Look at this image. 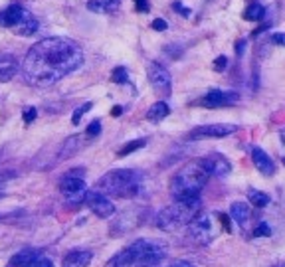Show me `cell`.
Segmentation results:
<instances>
[{
	"label": "cell",
	"instance_id": "cell-1",
	"mask_svg": "<svg viewBox=\"0 0 285 267\" xmlns=\"http://www.w3.org/2000/svg\"><path fill=\"white\" fill-rule=\"evenodd\" d=\"M83 63L81 48L69 38H46L30 48L22 63L24 77L40 87L54 85Z\"/></svg>",
	"mask_w": 285,
	"mask_h": 267
},
{
	"label": "cell",
	"instance_id": "cell-2",
	"mask_svg": "<svg viewBox=\"0 0 285 267\" xmlns=\"http://www.w3.org/2000/svg\"><path fill=\"white\" fill-rule=\"evenodd\" d=\"M208 182V172L202 166L200 159L186 162L171 180V192L174 200H190L200 198L202 188Z\"/></svg>",
	"mask_w": 285,
	"mask_h": 267
},
{
	"label": "cell",
	"instance_id": "cell-3",
	"mask_svg": "<svg viewBox=\"0 0 285 267\" xmlns=\"http://www.w3.org/2000/svg\"><path fill=\"white\" fill-rule=\"evenodd\" d=\"M141 174L133 168H117L99 178L95 184V190L105 194V196H115V198H133L139 194L141 186Z\"/></svg>",
	"mask_w": 285,
	"mask_h": 267
},
{
	"label": "cell",
	"instance_id": "cell-4",
	"mask_svg": "<svg viewBox=\"0 0 285 267\" xmlns=\"http://www.w3.org/2000/svg\"><path fill=\"white\" fill-rule=\"evenodd\" d=\"M200 214V198L190 200H174L157 216V226L163 230H176L180 226H188Z\"/></svg>",
	"mask_w": 285,
	"mask_h": 267
},
{
	"label": "cell",
	"instance_id": "cell-5",
	"mask_svg": "<svg viewBox=\"0 0 285 267\" xmlns=\"http://www.w3.org/2000/svg\"><path fill=\"white\" fill-rule=\"evenodd\" d=\"M83 170L75 168V170H69L61 180H59V190L61 194L65 196V200L69 204H81L85 200V194H87V188H85V182H83Z\"/></svg>",
	"mask_w": 285,
	"mask_h": 267
},
{
	"label": "cell",
	"instance_id": "cell-6",
	"mask_svg": "<svg viewBox=\"0 0 285 267\" xmlns=\"http://www.w3.org/2000/svg\"><path fill=\"white\" fill-rule=\"evenodd\" d=\"M147 75H149V81H151L153 89H155L159 95H165V97H169V95H171L172 79H171L169 69H167L165 65H161V63H157V61L149 63V67H147Z\"/></svg>",
	"mask_w": 285,
	"mask_h": 267
},
{
	"label": "cell",
	"instance_id": "cell-7",
	"mask_svg": "<svg viewBox=\"0 0 285 267\" xmlns=\"http://www.w3.org/2000/svg\"><path fill=\"white\" fill-rule=\"evenodd\" d=\"M83 204L99 218H111L115 214V206L113 202L109 200V196H105V194H101L97 190H87Z\"/></svg>",
	"mask_w": 285,
	"mask_h": 267
},
{
	"label": "cell",
	"instance_id": "cell-8",
	"mask_svg": "<svg viewBox=\"0 0 285 267\" xmlns=\"http://www.w3.org/2000/svg\"><path fill=\"white\" fill-rule=\"evenodd\" d=\"M238 127L236 125H228V123H218V125H204V127H196L188 139L190 141H200V139H222L228 137L232 133H236Z\"/></svg>",
	"mask_w": 285,
	"mask_h": 267
},
{
	"label": "cell",
	"instance_id": "cell-9",
	"mask_svg": "<svg viewBox=\"0 0 285 267\" xmlns=\"http://www.w3.org/2000/svg\"><path fill=\"white\" fill-rule=\"evenodd\" d=\"M167 258V250L159 244H145L141 254L137 256V262L133 267H159Z\"/></svg>",
	"mask_w": 285,
	"mask_h": 267
},
{
	"label": "cell",
	"instance_id": "cell-10",
	"mask_svg": "<svg viewBox=\"0 0 285 267\" xmlns=\"http://www.w3.org/2000/svg\"><path fill=\"white\" fill-rule=\"evenodd\" d=\"M212 224L208 218H194L190 224H188V240L198 244V246H206L212 242Z\"/></svg>",
	"mask_w": 285,
	"mask_h": 267
},
{
	"label": "cell",
	"instance_id": "cell-11",
	"mask_svg": "<svg viewBox=\"0 0 285 267\" xmlns=\"http://www.w3.org/2000/svg\"><path fill=\"white\" fill-rule=\"evenodd\" d=\"M147 240H137L135 244H131L129 248L121 250L119 254H115L113 258L105 264V267H133L137 262V256L141 254V250L145 248Z\"/></svg>",
	"mask_w": 285,
	"mask_h": 267
},
{
	"label": "cell",
	"instance_id": "cell-12",
	"mask_svg": "<svg viewBox=\"0 0 285 267\" xmlns=\"http://www.w3.org/2000/svg\"><path fill=\"white\" fill-rule=\"evenodd\" d=\"M202 162V166L206 168V172L208 174H216V176H228L230 172H232V164H230V160L224 157V155H220V153H210V155H206L204 159H200Z\"/></svg>",
	"mask_w": 285,
	"mask_h": 267
},
{
	"label": "cell",
	"instance_id": "cell-13",
	"mask_svg": "<svg viewBox=\"0 0 285 267\" xmlns=\"http://www.w3.org/2000/svg\"><path fill=\"white\" fill-rule=\"evenodd\" d=\"M236 101H238V93L214 89V91H208L198 103L204 107H226V105H234Z\"/></svg>",
	"mask_w": 285,
	"mask_h": 267
},
{
	"label": "cell",
	"instance_id": "cell-14",
	"mask_svg": "<svg viewBox=\"0 0 285 267\" xmlns=\"http://www.w3.org/2000/svg\"><path fill=\"white\" fill-rule=\"evenodd\" d=\"M252 162L264 176H272L276 172L274 160L270 159V155L264 149H260V147H252Z\"/></svg>",
	"mask_w": 285,
	"mask_h": 267
},
{
	"label": "cell",
	"instance_id": "cell-15",
	"mask_svg": "<svg viewBox=\"0 0 285 267\" xmlns=\"http://www.w3.org/2000/svg\"><path fill=\"white\" fill-rule=\"evenodd\" d=\"M91 258L93 254L87 250H71L61 260V267H87L91 264Z\"/></svg>",
	"mask_w": 285,
	"mask_h": 267
},
{
	"label": "cell",
	"instance_id": "cell-16",
	"mask_svg": "<svg viewBox=\"0 0 285 267\" xmlns=\"http://www.w3.org/2000/svg\"><path fill=\"white\" fill-rule=\"evenodd\" d=\"M24 16H26V10L20 4H12L0 12V26L2 28H14Z\"/></svg>",
	"mask_w": 285,
	"mask_h": 267
},
{
	"label": "cell",
	"instance_id": "cell-17",
	"mask_svg": "<svg viewBox=\"0 0 285 267\" xmlns=\"http://www.w3.org/2000/svg\"><path fill=\"white\" fill-rule=\"evenodd\" d=\"M18 71V61L10 53H0V81H10Z\"/></svg>",
	"mask_w": 285,
	"mask_h": 267
},
{
	"label": "cell",
	"instance_id": "cell-18",
	"mask_svg": "<svg viewBox=\"0 0 285 267\" xmlns=\"http://www.w3.org/2000/svg\"><path fill=\"white\" fill-rule=\"evenodd\" d=\"M12 30H14V34H18V36H32V34L38 32V20H36L30 12H26V16H24Z\"/></svg>",
	"mask_w": 285,
	"mask_h": 267
},
{
	"label": "cell",
	"instance_id": "cell-19",
	"mask_svg": "<svg viewBox=\"0 0 285 267\" xmlns=\"http://www.w3.org/2000/svg\"><path fill=\"white\" fill-rule=\"evenodd\" d=\"M121 0H89L87 2V10L97 12V14H111L115 10H119Z\"/></svg>",
	"mask_w": 285,
	"mask_h": 267
},
{
	"label": "cell",
	"instance_id": "cell-20",
	"mask_svg": "<svg viewBox=\"0 0 285 267\" xmlns=\"http://www.w3.org/2000/svg\"><path fill=\"white\" fill-rule=\"evenodd\" d=\"M38 256H40L38 250H22L20 254H16V256L6 264V267H28L32 264V260L38 258Z\"/></svg>",
	"mask_w": 285,
	"mask_h": 267
},
{
	"label": "cell",
	"instance_id": "cell-21",
	"mask_svg": "<svg viewBox=\"0 0 285 267\" xmlns=\"http://www.w3.org/2000/svg\"><path fill=\"white\" fill-rule=\"evenodd\" d=\"M169 113H171V107L167 105L165 101H157V103H153V105L149 107L147 119H149L151 123H161L163 119L169 117Z\"/></svg>",
	"mask_w": 285,
	"mask_h": 267
},
{
	"label": "cell",
	"instance_id": "cell-22",
	"mask_svg": "<svg viewBox=\"0 0 285 267\" xmlns=\"http://www.w3.org/2000/svg\"><path fill=\"white\" fill-rule=\"evenodd\" d=\"M230 218L234 222H238L240 226L246 224L248 218H250V204H246V202H234L230 206Z\"/></svg>",
	"mask_w": 285,
	"mask_h": 267
},
{
	"label": "cell",
	"instance_id": "cell-23",
	"mask_svg": "<svg viewBox=\"0 0 285 267\" xmlns=\"http://www.w3.org/2000/svg\"><path fill=\"white\" fill-rule=\"evenodd\" d=\"M81 147V137L79 135H73V137H67L63 147H61V153H59V159H67V157H73Z\"/></svg>",
	"mask_w": 285,
	"mask_h": 267
},
{
	"label": "cell",
	"instance_id": "cell-24",
	"mask_svg": "<svg viewBox=\"0 0 285 267\" xmlns=\"http://www.w3.org/2000/svg\"><path fill=\"white\" fill-rule=\"evenodd\" d=\"M244 20H248V22H260V20H264V16H266V8L262 6V4H258V2H254V4H250L246 10H244Z\"/></svg>",
	"mask_w": 285,
	"mask_h": 267
},
{
	"label": "cell",
	"instance_id": "cell-25",
	"mask_svg": "<svg viewBox=\"0 0 285 267\" xmlns=\"http://www.w3.org/2000/svg\"><path fill=\"white\" fill-rule=\"evenodd\" d=\"M248 200H250V204L256 206V208H266V206L270 204V196L264 194V192H260V190H250V192H248Z\"/></svg>",
	"mask_w": 285,
	"mask_h": 267
},
{
	"label": "cell",
	"instance_id": "cell-26",
	"mask_svg": "<svg viewBox=\"0 0 285 267\" xmlns=\"http://www.w3.org/2000/svg\"><path fill=\"white\" fill-rule=\"evenodd\" d=\"M145 145H147V141H145V139H139V141H133V143L125 145L123 149H119V151H117V155H119V157H127V155H131V153H135V151L143 149Z\"/></svg>",
	"mask_w": 285,
	"mask_h": 267
},
{
	"label": "cell",
	"instance_id": "cell-27",
	"mask_svg": "<svg viewBox=\"0 0 285 267\" xmlns=\"http://www.w3.org/2000/svg\"><path fill=\"white\" fill-rule=\"evenodd\" d=\"M127 77H129V73H127V67H123V65H117L113 71H111V81L113 83H127Z\"/></svg>",
	"mask_w": 285,
	"mask_h": 267
},
{
	"label": "cell",
	"instance_id": "cell-28",
	"mask_svg": "<svg viewBox=\"0 0 285 267\" xmlns=\"http://www.w3.org/2000/svg\"><path fill=\"white\" fill-rule=\"evenodd\" d=\"M89 109H91V103H89V101H87V103H83L81 107H77V109L73 111V115H71V123H73V125H79L81 117H83V115H85Z\"/></svg>",
	"mask_w": 285,
	"mask_h": 267
},
{
	"label": "cell",
	"instance_id": "cell-29",
	"mask_svg": "<svg viewBox=\"0 0 285 267\" xmlns=\"http://www.w3.org/2000/svg\"><path fill=\"white\" fill-rule=\"evenodd\" d=\"M99 133H101V121H91L89 127H87V131H85V137H87V139H93V137H97Z\"/></svg>",
	"mask_w": 285,
	"mask_h": 267
},
{
	"label": "cell",
	"instance_id": "cell-30",
	"mask_svg": "<svg viewBox=\"0 0 285 267\" xmlns=\"http://www.w3.org/2000/svg\"><path fill=\"white\" fill-rule=\"evenodd\" d=\"M270 234H272V230H270V226H268L266 222H262V224L254 230V238H270Z\"/></svg>",
	"mask_w": 285,
	"mask_h": 267
},
{
	"label": "cell",
	"instance_id": "cell-31",
	"mask_svg": "<svg viewBox=\"0 0 285 267\" xmlns=\"http://www.w3.org/2000/svg\"><path fill=\"white\" fill-rule=\"evenodd\" d=\"M28 267H54V264H52V260H48L44 256H38V258L32 260V264Z\"/></svg>",
	"mask_w": 285,
	"mask_h": 267
},
{
	"label": "cell",
	"instance_id": "cell-32",
	"mask_svg": "<svg viewBox=\"0 0 285 267\" xmlns=\"http://www.w3.org/2000/svg\"><path fill=\"white\" fill-rule=\"evenodd\" d=\"M212 67H214V71H226V69H228V57H226V55L216 57Z\"/></svg>",
	"mask_w": 285,
	"mask_h": 267
},
{
	"label": "cell",
	"instance_id": "cell-33",
	"mask_svg": "<svg viewBox=\"0 0 285 267\" xmlns=\"http://www.w3.org/2000/svg\"><path fill=\"white\" fill-rule=\"evenodd\" d=\"M151 26H153V30H157V32H165V30L169 28V24H167L163 18H157V20H153V24H151Z\"/></svg>",
	"mask_w": 285,
	"mask_h": 267
},
{
	"label": "cell",
	"instance_id": "cell-34",
	"mask_svg": "<svg viewBox=\"0 0 285 267\" xmlns=\"http://www.w3.org/2000/svg\"><path fill=\"white\" fill-rule=\"evenodd\" d=\"M34 119H36V109H34V107L24 109V123H26V125H30Z\"/></svg>",
	"mask_w": 285,
	"mask_h": 267
},
{
	"label": "cell",
	"instance_id": "cell-35",
	"mask_svg": "<svg viewBox=\"0 0 285 267\" xmlns=\"http://www.w3.org/2000/svg\"><path fill=\"white\" fill-rule=\"evenodd\" d=\"M218 218H220V222H222V226H224V230L226 232H232V224H230V216L228 214H218Z\"/></svg>",
	"mask_w": 285,
	"mask_h": 267
},
{
	"label": "cell",
	"instance_id": "cell-36",
	"mask_svg": "<svg viewBox=\"0 0 285 267\" xmlns=\"http://www.w3.org/2000/svg\"><path fill=\"white\" fill-rule=\"evenodd\" d=\"M135 6H137L139 12H149V8H151L147 0H135Z\"/></svg>",
	"mask_w": 285,
	"mask_h": 267
},
{
	"label": "cell",
	"instance_id": "cell-37",
	"mask_svg": "<svg viewBox=\"0 0 285 267\" xmlns=\"http://www.w3.org/2000/svg\"><path fill=\"white\" fill-rule=\"evenodd\" d=\"M272 42L276 46H285V34H274L272 36Z\"/></svg>",
	"mask_w": 285,
	"mask_h": 267
},
{
	"label": "cell",
	"instance_id": "cell-38",
	"mask_svg": "<svg viewBox=\"0 0 285 267\" xmlns=\"http://www.w3.org/2000/svg\"><path fill=\"white\" fill-rule=\"evenodd\" d=\"M172 8H174V10H178L182 16H190V10H188V8H182V6H180V2H174V4H172Z\"/></svg>",
	"mask_w": 285,
	"mask_h": 267
},
{
	"label": "cell",
	"instance_id": "cell-39",
	"mask_svg": "<svg viewBox=\"0 0 285 267\" xmlns=\"http://www.w3.org/2000/svg\"><path fill=\"white\" fill-rule=\"evenodd\" d=\"M244 46H246V42H244V40H240V42L236 44V53H238V55H242V53H244Z\"/></svg>",
	"mask_w": 285,
	"mask_h": 267
},
{
	"label": "cell",
	"instance_id": "cell-40",
	"mask_svg": "<svg viewBox=\"0 0 285 267\" xmlns=\"http://www.w3.org/2000/svg\"><path fill=\"white\" fill-rule=\"evenodd\" d=\"M169 267H194V266L188 264V262H174V264H171Z\"/></svg>",
	"mask_w": 285,
	"mask_h": 267
},
{
	"label": "cell",
	"instance_id": "cell-41",
	"mask_svg": "<svg viewBox=\"0 0 285 267\" xmlns=\"http://www.w3.org/2000/svg\"><path fill=\"white\" fill-rule=\"evenodd\" d=\"M121 113H123V107L121 105H115L113 109H111V115H113V117H121Z\"/></svg>",
	"mask_w": 285,
	"mask_h": 267
},
{
	"label": "cell",
	"instance_id": "cell-42",
	"mask_svg": "<svg viewBox=\"0 0 285 267\" xmlns=\"http://www.w3.org/2000/svg\"><path fill=\"white\" fill-rule=\"evenodd\" d=\"M0 196H4V186H0Z\"/></svg>",
	"mask_w": 285,
	"mask_h": 267
},
{
	"label": "cell",
	"instance_id": "cell-43",
	"mask_svg": "<svg viewBox=\"0 0 285 267\" xmlns=\"http://www.w3.org/2000/svg\"><path fill=\"white\" fill-rule=\"evenodd\" d=\"M274 267H285V264H278V266H274Z\"/></svg>",
	"mask_w": 285,
	"mask_h": 267
},
{
	"label": "cell",
	"instance_id": "cell-44",
	"mask_svg": "<svg viewBox=\"0 0 285 267\" xmlns=\"http://www.w3.org/2000/svg\"><path fill=\"white\" fill-rule=\"evenodd\" d=\"M284 164H285V159H284Z\"/></svg>",
	"mask_w": 285,
	"mask_h": 267
}]
</instances>
